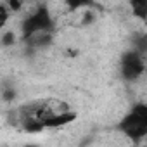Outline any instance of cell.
I'll return each mask as SVG.
<instances>
[{
	"mask_svg": "<svg viewBox=\"0 0 147 147\" xmlns=\"http://www.w3.org/2000/svg\"><path fill=\"white\" fill-rule=\"evenodd\" d=\"M133 45H135V50H138L140 54L147 52V35L135 36V38H133Z\"/></svg>",
	"mask_w": 147,
	"mask_h": 147,
	"instance_id": "8",
	"label": "cell"
},
{
	"mask_svg": "<svg viewBox=\"0 0 147 147\" xmlns=\"http://www.w3.org/2000/svg\"><path fill=\"white\" fill-rule=\"evenodd\" d=\"M14 42H16L14 31H5V33L2 35V45H4V47H11V45H14Z\"/></svg>",
	"mask_w": 147,
	"mask_h": 147,
	"instance_id": "9",
	"label": "cell"
},
{
	"mask_svg": "<svg viewBox=\"0 0 147 147\" xmlns=\"http://www.w3.org/2000/svg\"><path fill=\"white\" fill-rule=\"evenodd\" d=\"M119 69H121V76L126 82H135L145 69L142 54L138 50H128L121 55V62H119Z\"/></svg>",
	"mask_w": 147,
	"mask_h": 147,
	"instance_id": "3",
	"label": "cell"
},
{
	"mask_svg": "<svg viewBox=\"0 0 147 147\" xmlns=\"http://www.w3.org/2000/svg\"><path fill=\"white\" fill-rule=\"evenodd\" d=\"M52 30H54V19H52L50 11L45 4L38 5L36 11L31 12L21 24L23 38H26L33 33H38V31H52Z\"/></svg>",
	"mask_w": 147,
	"mask_h": 147,
	"instance_id": "2",
	"label": "cell"
},
{
	"mask_svg": "<svg viewBox=\"0 0 147 147\" xmlns=\"http://www.w3.org/2000/svg\"><path fill=\"white\" fill-rule=\"evenodd\" d=\"M14 95H16L14 90H5V92H4V100H12Z\"/></svg>",
	"mask_w": 147,
	"mask_h": 147,
	"instance_id": "12",
	"label": "cell"
},
{
	"mask_svg": "<svg viewBox=\"0 0 147 147\" xmlns=\"http://www.w3.org/2000/svg\"><path fill=\"white\" fill-rule=\"evenodd\" d=\"M23 40L31 49H42V47L50 45V42H52V31H38V33H33V35L26 36V38H23Z\"/></svg>",
	"mask_w": 147,
	"mask_h": 147,
	"instance_id": "5",
	"label": "cell"
},
{
	"mask_svg": "<svg viewBox=\"0 0 147 147\" xmlns=\"http://www.w3.org/2000/svg\"><path fill=\"white\" fill-rule=\"evenodd\" d=\"M94 2L92 0H66V5L69 11H78L82 7H90Z\"/></svg>",
	"mask_w": 147,
	"mask_h": 147,
	"instance_id": "7",
	"label": "cell"
},
{
	"mask_svg": "<svg viewBox=\"0 0 147 147\" xmlns=\"http://www.w3.org/2000/svg\"><path fill=\"white\" fill-rule=\"evenodd\" d=\"M75 119H76V113L66 109V111H59V113L50 114V116L43 121V125H45V128H61V126H64V125L73 123Z\"/></svg>",
	"mask_w": 147,
	"mask_h": 147,
	"instance_id": "4",
	"label": "cell"
},
{
	"mask_svg": "<svg viewBox=\"0 0 147 147\" xmlns=\"http://www.w3.org/2000/svg\"><path fill=\"white\" fill-rule=\"evenodd\" d=\"M131 12L137 19L147 23V0H128Z\"/></svg>",
	"mask_w": 147,
	"mask_h": 147,
	"instance_id": "6",
	"label": "cell"
},
{
	"mask_svg": "<svg viewBox=\"0 0 147 147\" xmlns=\"http://www.w3.org/2000/svg\"><path fill=\"white\" fill-rule=\"evenodd\" d=\"M118 130L130 137L133 142H138L147 135V104H137L119 123Z\"/></svg>",
	"mask_w": 147,
	"mask_h": 147,
	"instance_id": "1",
	"label": "cell"
},
{
	"mask_svg": "<svg viewBox=\"0 0 147 147\" xmlns=\"http://www.w3.org/2000/svg\"><path fill=\"white\" fill-rule=\"evenodd\" d=\"M5 2H7V7L14 12L21 11V7H23V0H5Z\"/></svg>",
	"mask_w": 147,
	"mask_h": 147,
	"instance_id": "11",
	"label": "cell"
},
{
	"mask_svg": "<svg viewBox=\"0 0 147 147\" xmlns=\"http://www.w3.org/2000/svg\"><path fill=\"white\" fill-rule=\"evenodd\" d=\"M7 19H9V7L5 4H2L0 5V26H5Z\"/></svg>",
	"mask_w": 147,
	"mask_h": 147,
	"instance_id": "10",
	"label": "cell"
}]
</instances>
